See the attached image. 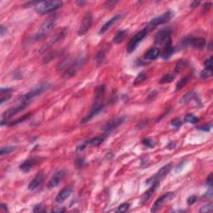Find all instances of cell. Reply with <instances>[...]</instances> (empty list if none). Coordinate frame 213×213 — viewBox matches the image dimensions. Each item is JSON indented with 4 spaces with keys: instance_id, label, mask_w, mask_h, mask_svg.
<instances>
[{
    "instance_id": "cell-1",
    "label": "cell",
    "mask_w": 213,
    "mask_h": 213,
    "mask_svg": "<svg viewBox=\"0 0 213 213\" xmlns=\"http://www.w3.org/2000/svg\"><path fill=\"white\" fill-rule=\"evenodd\" d=\"M62 6V1H39L36 2L34 8L39 14H46L60 9Z\"/></svg>"
},
{
    "instance_id": "cell-2",
    "label": "cell",
    "mask_w": 213,
    "mask_h": 213,
    "mask_svg": "<svg viewBox=\"0 0 213 213\" xmlns=\"http://www.w3.org/2000/svg\"><path fill=\"white\" fill-rule=\"evenodd\" d=\"M56 21L57 18L55 16H52L50 18H47V20L42 24V26L40 27L39 31L33 37V41L37 42L44 39L45 37L53 30V27L55 26V24H56Z\"/></svg>"
},
{
    "instance_id": "cell-3",
    "label": "cell",
    "mask_w": 213,
    "mask_h": 213,
    "mask_svg": "<svg viewBox=\"0 0 213 213\" xmlns=\"http://www.w3.org/2000/svg\"><path fill=\"white\" fill-rule=\"evenodd\" d=\"M150 29V27H146L143 29L141 30L140 32L136 33V35L133 37V39H131L130 42L128 43L127 47V52L128 53H133V51L136 49L137 46L139 45V43L143 40V39L145 38L146 36L148 35V32Z\"/></svg>"
},
{
    "instance_id": "cell-4",
    "label": "cell",
    "mask_w": 213,
    "mask_h": 213,
    "mask_svg": "<svg viewBox=\"0 0 213 213\" xmlns=\"http://www.w3.org/2000/svg\"><path fill=\"white\" fill-rule=\"evenodd\" d=\"M84 62H85V58H78L73 62H72L71 64L64 70V73L62 74L63 78L68 79V78H70L73 76H74L77 72L79 71L80 68L83 67Z\"/></svg>"
},
{
    "instance_id": "cell-5",
    "label": "cell",
    "mask_w": 213,
    "mask_h": 213,
    "mask_svg": "<svg viewBox=\"0 0 213 213\" xmlns=\"http://www.w3.org/2000/svg\"><path fill=\"white\" fill-rule=\"evenodd\" d=\"M47 88H48V84H47V83H44V84H42L40 86L36 87L33 89H32L31 91H29L28 93H26L24 96H23V98H21L20 100V103L29 104V103L32 101L33 98H34L37 96H39V95L42 94Z\"/></svg>"
},
{
    "instance_id": "cell-6",
    "label": "cell",
    "mask_w": 213,
    "mask_h": 213,
    "mask_svg": "<svg viewBox=\"0 0 213 213\" xmlns=\"http://www.w3.org/2000/svg\"><path fill=\"white\" fill-rule=\"evenodd\" d=\"M171 33H172V29L170 28H165L161 29L155 37V43L159 45H165L166 43L172 41Z\"/></svg>"
},
{
    "instance_id": "cell-7",
    "label": "cell",
    "mask_w": 213,
    "mask_h": 213,
    "mask_svg": "<svg viewBox=\"0 0 213 213\" xmlns=\"http://www.w3.org/2000/svg\"><path fill=\"white\" fill-rule=\"evenodd\" d=\"M92 24V15L91 13H87L83 18L79 29L77 31V34L79 36L84 35L89 30Z\"/></svg>"
},
{
    "instance_id": "cell-8",
    "label": "cell",
    "mask_w": 213,
    "mask_h": 213,
    "mask_svg": "<svg viewBox=\"0 0 213 213\" xmlns=\"http://www.w3.org/2000/svg\"><path fill=\"white\" fill-rule=\"evenodd\" d=\"M174 196L173 192H166L165 194H163L162 196H160L159 198L157 199V201L154 202L152 208H151V211L152 212H156L157 211L161 209L162 207L166 204V202H168Z\"/></svg>"
},
{
    "instance_id": "cell-9",
    "label": "cell",
    "mask_w": 213,
    "mask_h": 213,
    "mask_svg": "<svg viewBox=\"0 0 213 213\" xmlns=\"http://www.w3.org/2000/svg\"><path fill=\"white\" fill-rule=\"evenodd\" d=\"M184 46H192V47L202 49L206 47V39L203 38H187L182 42Z\"/></svg>"
},
{
    "instance_id": "cell-10",
    "label": "cell",
    "mask_w": 213,
    "mask_h": 213,
    "mask_svg": "<svg viewBox=\"0 0 213 213\" xmlns=\"http://www.w3.org/2000/svg\"><path fill=\"white\" fill-rule=\"evenodd\" d=\"M172 167V163H168V164H166V165H165L164 166H163V167L160 169L159 171L156 173V175H154L151 179H149L148 183H149V182H152V183H154V182H159V181L163 179V178L166 177V175L168 174L169 172H170V171H171Z\"/></svg>"
},
{
    "instance_id": "cell-11",
    "label": "cell",
    "mask_w": 213,
    "mask_h": 213,
    "mask_svg": "<svg viewBox=\"0 0 213 213\" xmlns=\"http://www.w3.org/2000/svg\"><path fill=\"white\" fill-rule=\"evenodd\" d=\"M172 13L171 11H167V12L164 13L162 15H160L158 17H156V18H152L150 23H149V25L148 27H156L158 26V25H162V24H164L167 23L170 21V19L172 18Z\"/></svg>"
},
{
    "instance_id": "cell-12",
    "label": "cell",
    "mask_w": 213,
    "mask_h": 213,
    "mask_svg": "<svg viewBox=\"0 0 213 213\" xmlns=\"http://www.w3.org/2000/svg\"><path fill=\"white\" fill-rule=\"evenodd\" d=\"M105 139H106V135H102V136H95V137H93V138H92V139L88 140V141H87V142H85L84 143H83L82 145L78 146L77 149L78 150V151H82V150H83V149H85L88 146H91V147H97V146L101 145V144L105 141Z\"/></svg>"
},
{
    "instance_id": "cell-13",
    "label": "cell",
    "mask_w": 213,
    "mask_h": 213,
    "mask_svg": "<svg viewBox=\"0 0 213 213\" xmlns=\"http://www.w3.org/2000/svg\"><path fill=\"white\" fill-rule=\"evenodd\" d=\"M28 104H25V103H20L18 106H15V107H11L9 109L6 110L4 113H3V120H9V118H13V116L17 115L18 113L22 112L24 108H26L28 106Z\"/></svg>"
},
{
    "instance_id": "cell-14",
    "label": "cell",
    "mask_w": 213,
    "mask_h": 213,
    "mask_svg": "<svg viewBox=\"0 0 213 213\" xmlns=\"http://www.w3.org/2000/svg\"><path fill=\"white\" fill-rule=\"evenodd\" d=\"M66 175V172L63 170H60L58 172H57L55 174L53 175L52 178H51L48 183H47V187L49 189L54 188L56 187L58 184L60 183V181L62 180V178L64 177V176Z\"/></svg>"
},
{
    "instance_id": "cell-15",
    "label": "cell",
    "mask_w": 213,
    "mask_h": 213,
    "mask_svg": "<svg viewBox=\"0 0 213 213\" xmlns=\"http://www.w3.org/2000/svg\"><path fill=\"white\" fill-rule=\"evenodd\" d=\"M124 121L125 118H123V117L113 119V120L108 121V122L105 125V127H103V130L105 131V132H106V133H107V132H111V131L116 129L117 127H118L119 126H121V125L124 122Z\"/></svg>"
},
{
    "instance_id": "cell-16",
    "label": "cell",
    "mask_w": 213,
    "mask_h": 213,
    "mask_svg": "<svg viewBox=\"0 0 213 213\" xmlns=\"http://www.w3.org/2000/svg\"><path fill=\"white\" fill-rule=\"evenodd\" d=\"M72 192H73V187L72 186H68V187L63 188L57 195L55 201L57 203H62V202L65 201L66 199L70 196V195L72 194Z\"/></svg>"
},
{
    "instance_id": "cell-17",
    "label": "cell",
    "mask_w": 213,
    "mask_h": 213,
    "mask_svg": "<svg viewBox=\"0 0 213 213\" xmlns=\"http://www.w3.org/2000/svg\"><path fill=\"white\" fill-rule=\"evenodd\" d=\"M39 162V158L37 157H34V158H30V159H28L26 161H24V163L21 164L19 166V168L24 172H29L31 169L33 168V166H35L36 164Z\"/></svg>"
},
{
    "instance_id": "cell-18",
    "label": "cell",
    "mask_w": 213,
    "mask_h": 213,
    "mask_svg": "<svg viewBox=\"0 0 213 213\" xmlns=\"http://www.w3.org/2000/svg\"><path fill=\"white\" fill-rule=\"evenodd\" d=\"M104 107H105V106L103 105V104H101V105L99 104V105L94 106V107L92 108V110L90 112V113H89L88 115L87 116L86 118H84L83 119L82 122H83V123H85V122H88V121H90L91 119H92L93 118H95L96 116H98L99 113H102V111L104 109Z\"/></svg>"
},
{
    "instance_id": "cell-19",
    "label": "cell",
    "mask_w": 213,
    "mask_h": 213,
    "mask_svg": "<svg viewBox=\"0 0 213 213\" xmlns=\"http://www.w3.org/2000/svg\"><path fill=\"white\" fill-rule=\"evenodd\" d=\"M121 14H117L115 15V16H113L112 18H110L109 20L106 21V23L103 25V27L101 28L100 31H99V34L102 35V34H103V33H106V31L111 28V26H112L113 24H115L117 21H118L119 19H121Z\"/></svg>"
},
{
    "instance_id": "cell-20",
    "label": "cell",
    "mask_w": 213,
    "mask_h": 213,
    "mask_svg": "<svg viewBox=\"0 0 213 213\" xmlns=\"http://www.w3.org/2000/svg\"><path fill=\"white\" fill-rule=\"evenodd\" d=\"M43 181V174L42 172H39L38 174L36 175L35 177L33 178V180L31 181V182L28 184V190L33 191V190L37 189L41 185Z\"/></svg>"
},
{
    "instance_id": "cell-21",
    "label": "cell",
    "mask_w": 213,
    "mask_h": 213,
    "mask_svg": "<svg viewBox=\"0 0 213 213\" xmlns=\"http://www.w3.org/2000/svg\"><path fill=\"white\" fill-rule=\"evenodd\" d=\"M159 55L160 49L158 47H151V48L145 53V55H144V59L148 60V61H152V60H155L156 58H157Z\"/></svg>"
},
{
    "instance_id": "cell-22",
    "label": "cell",
    "mask_w": 213,
    "mask_h": 213,
    "mask_svg": "<svg viewBox=\"0 0 213 213\" xmlns=\"http://www.w3.org/2000/svg\"><path fill=\"white\" fill-rule=\"evenodd\" d=\"M173 53H174V47H172V41H170L164 45V49H163V53H162V58L163 59H168Z\"/></svg>"
},
{
    "instance_id": "cell-23",
    "label": "cell",
    "mask_w": 213,
    "mask_h": 213,
    "mask_svg": "<svg viewBox=\"0 0 213 213\" xmlns=\"http://www.w3.org/2000/svg\"><path fill=\"white\" fill-rule=\"evenodd\" d=\"M104 93H105V86L104 85H101L98 86L96 89V96H95V106L99 105L98 103L100 102L103 98Z\"/></svg>"
},
{
    "instance_id": "cell-24",
    "label": "cell",
    "mask_w": 213,
    "mask_h": 213,
    "mask_svg": "<svg viewBox=\"0 0 213 213\" xmlns=\"http://www.w3.org/2000/svg\"><path fill=\"white\" fill-rule=\"evenodd\" d=\"M176 78V73H170L165 74L164 76L161 77L158 83L161 84H166V83H172V81Z\"/></svg>"
},
{
    "instance_id": "cell-25",
    "label": "cell",
    "mask_w": 213,
    "mask_h": 213,
    "mask_svg": "<svg viewBox=\"0 0 213 213\" xmlns=\"http://www.w3.org/2000/svg\"><path fill=\"white\" fill-rule=\"evenodd\" d=\"M159 185V182H154V183H152V186H151V187L150 188V189H148V191H147L145 192V194L142 196V202L143 201H147L148 200V199L150 198L151 196V195L153 194V192L156 191V189L157 188V186Z\"/></svg>"
},
{
    "instance_id": "cell-26",
    "label": "cell",
    "mask_w": 213,
    "mask_h": 213,
    "mask_svg": "<svg viewBox=\"0 0 213 213\" xmlns=\"http://www.w3.org/2000/svg\"><path fill=\"white\" fill-rule=\"evenodd\" d=\"M126 36H127V31H126V30L120 31V32L117 33V35L113 38V43H115V44H119V43H122L123 40L125 39V38H126Z\"/></svg>"
},
{
    "instance_id": "cell-27",
    "label": "cell",
    "mask_w": 213,
    "mask_h": 213,
    "mask_svg": "<svg viewBox=\"0 0 213 213\" xmlns=\"http://www.w3.org/2000/svg\"><path fill=\"white\" fill-rule=\"evenodd\" d=\"M195 97H196L195 92H187V93H186V94L184 95L183 97H182L181 100V103L182 104L188 103L189 102H191V101L193 100V99H195Z\"/></svg>"
},
{
    "instance_id": "cell-28",
    "label": "cell",
    "mask_w": 213,
    "mask_h": 213,
    "mask_svg": "<svg viewBox=\"0 0 213 213\" xmlns=\"http://www.w3.org/2000/svg\"><path fill=\"white\" fill-rule=\"evenodd\" d=\"M30 116H31V113H28L27 115L24 116L23 118H19V119H17L16 121H11V122H9V121H7V120H4V121H6V123H5V125H6V126H15V125L18 124V123H20V122H23V121H25V120H27V119L29 118Z\"/></svg>"
},
{
    "instance_id": "cell-29",
    "label": "cell",
    "mask_w": 213,
    "mask_h": 213,
    "mask_svg": "<svg viewBox=\"0 0 213 213\" xmlns=\"http://www.w3.org/2000/svg\"><path fill=\"white\" fill-rule=\"evenodd\" d=\"M187 65V61L185 59L180 60L179 62L177 63L176 65V68H175V73L177 74V73H180L181 71H182L184 68H186V66Z\"/></svg>"
},
{
    "instance_id": "cell-30",
    "label": "cell",
    "mask_w": 213,
    "mask_h": 213,
    "mask_svg": "<svg viewBox=\"0 0 213 213\" xmlns=\"http://www.w3.org/2000/svg\"><path fill=\"white\" fill-rule=\"evenodd\" d=\"M184 119H185V121H186V122H189V123H192V124H195V123H196V122H198L199 121L198 118L192 115V114H187V115L185 116Z\"/></svg>"
},
{
    "instance_id": "cell-31",
    "label": "cell",
    "mask_w": 213,
    "mask_h": 213,
    "mask_svg": "<svg viewBox=\"0 0 213 213\" xmlns=\"http://www.w3.org/2000/svg\"><path fill=\"white\" fill-rule=\"evenodd\" d=\"M189 82V77H182L181 79L177 83V88H176V89L177 90H180V89H181L183 87H185V85H186V83Z\"/></svg>"
},
{
    "instance_id": "cell-32",
    "label": "cell",
    "mask_w": 213,
    "mask_h": 213,
    "mask_svg": "<svg viewBox=\"0 0 213 213\" xmlns=\"http://www.w3.org/2000/svg\"><path fill=\"white\" fill-rule=\"evenodd\" d=\"M146 78H147V75H146L145 73H144V72L140 73L137 75V77H136L135 81H134V85H137V84L142 83Z\"/></svg>"
},
{
    "instance_id": "cell-33",
    "label": "cell",
    "mask_w": 213,
    "mask_h": 213,
    "mask_svg": "<svg viewBox=\"0 0 213 213\" xmlns=\"http://www.w3.org/2000/svg\"><path fill=\"white\" fill-rule=\"evenodd\" d=\"M15 150V147L13 146H8V147H5V148H3L0 151V155L1 156H3V155H7V154L11 153L13 151Z\"/></svg>"
},
{
    "instance_id": "cell-34",
    "label": "cell",
    "mask_w": 213,
    "mask_h": 213,
    "mask_svg": "<svg viewBox=\"0 0 213 213\" xmlns=\"http://www.w3.org/2000/svg\"><path fill=\"white\" fill-rule=\"evenodd\" d=\"M69 62H70V59L69 58H67L64 60H62V62H60L59 65L58 67V71H62L63 69H66L67 68V66H69Z\"/></svg>"
},
{
    "instance_id": "cell-35",
    "label": "cell",
    "mask_w": 213,
    "mask_h": 213,
    "mask_svg": "<svg viewBox=\"0 0 213 213\" xmlns=\"http://www.w3.org/2000/svg\"><path fill=\"white\" fill-rule=\"evenodd\" d=\"M213 205L211 203H208L207 205H204L199 209L200 212H211L213 210Z\"/></svg>"
},
{
    "instance_id": "cell-36",
    "label": "cell",
    "mask_w": 213,
    "mask_h": 213,
    "mask_svg": "<svg viewBox=\"0 0 213 213\" xmlns=\"http://www.w3.org/2000/svg\"><path fill=\"white\" fill-rule=\"evenodd\" d=\"M104 58H105V50L104 49H101L97 54V62L98 64H102V62H103Z\"/></svg>"
},
{
    "instance_id": "cell-37",
    "label": "cell",
    "mask_w": 213,
    "mask_h": 213,
    "mask_svg": "<svg viewBox=\"0 0 213 213\" xmlns=\"http://www.w3.org/2000/svg\"><path fill=\"white\" fill-rule=\"evenodd\" d=\"M142 144L146 146V147H148V148H153L156 146V142L150 139V138H145V139L142 140Z\"/></svg>"
},
{
    "instance_id": "cell-38",
    "label": "cell",
    "mask_w": 213,
    "mask_h": 213,
    "mask_svg": "<svg viewBox=\"0 0 213 213\" xmlns=\"http://www.w3.org/2000/svg\"><path fill=\"white\" fill-rule=\"evenodd\" d=\"M129 208H130V204L129 203H122L118 207V210H117V212H126V211L129 210Z\"/></svg>"
},
{
    "instance_id": "cell-39",
    "label": "cell",
    "mask_w": 213,
    "mask_h": 213,
    "mask_svg": "<svg viewBox=\"0 0 213 213\" xmlns=\"http://www.w3.org/2000/svg\"><path fill=\"white\" fill-rule=\"evenodd\" d=\"M211 75H212V70H211V69L205 68V69H203L201 73V77H202V78H208V77H210Z\"/></svg>"
},
{
    "instance_id": "cell-40",
    "label": "cell",
    "mask_w": 213,
    "mask_h": 213,
    "mask_svg": "<svg viewBox=\"0 0 213 213\" xmlns=\"http://www.w3.org/2000/svg\"><path fill=\"white\" fill-rule=\"evenodd\" d=\"M171 125L173 126L174 127H176V128H179V127H181L182 121H181V120L180 118H174L171 121Z\"/></svg>"
},
{
    "instance_id": "cell-41",
    "label": "cell",
    "mask_w": 213,
    "mask_h": 213,
    "mask_svg": "<svg viewBox=\"0 0 213 213\" xmlns=\"http://www.w3.org/2000/svg\"><path fill=\"white\" fill-rule=\"evenodd\" d=\"M11 97H12L11 93H7L6 95L3 94L2 95V97H1V99H0V104L3 105L5 102H8V101L11 98Z\"/></svg>"
},
{
    "instance_id": "cell-42",
    "label": "cell",
    "mask_w": 213,
    "mask_h": 213,
    "mask_svg": "<svg viewBox=\"0 0 213 213\" xmlns=\"http://www.w3.org/2000/svg\"><path fill=\"white\" fill-rule=\"evenodd\" d=\"M205 68L207 69H211L212 70V57H210L208 59H207L204 62Z\"/></svg>"
},
{
    "instance_id": "cell-43",
    "label": "cell",
    "mask_w": 213,
    "mask_h": 213,
    "mask_svg": "<svg viewBox=\"0 0 213 213\" xmlns=\"http://www.w3.org/2000/svg\"><path fill=\"white\" fill-rule=\"evenodd\" d=\"M117 3H118V1H107L105 3V8L106 9H112L115 7Z\"/></svg>"
},
{
    "instance_id": "cell-44",
    "label": "cell",
    "mask_w": 213,
    "mask_h": 213,
    "mask_svg": "<svg viewBox=\"0 0 213 213\" xmlns=\"http://www.w3.org/2000/svg\"><path fill=\"white\" fill-rule=\"evenodd\" d=\"M33 211H34V212H44L45 209L44 207H43V205L38 204L36 205L35 207H34V208H33Z\"/></svg>"
},
{
    "instance_id": "cell-45",
    "label": "cell",
    "mask_w": 213,
    "mask_h": 213,
    "mask_svg": "<svg viewBox=\"0 0 213 213\" xmlns=\"http://www.w3.org/2000/svg\"><path fill=\"white\" fill-rule=\"evenodd\" d=\"M196 200H197V197H196V196H191L188 197V199H187V204L190 205V206H191V205H193L196 201Z\"/></svg>"
},
{
    "instance_id": "cell-46",
    "label": "cell",
    "mask_w": 213,
    "mask_h": 213,
    "mask_svg": "<svg viewBox=\"0 0 213 213\" xmlns=\"http://www.w3.org/2000/svg\"><path fill=\"white\" fill-rule=\"evenodd\" d=\"M211 6H212V3H204V5H203V12L204 13L208 12V11L210 10L211 8Z\"/></svg>"
},
{
    "instance_id": "cell-47",
    "label": "cell",
    "mask_w": 213,
    "mask_h": 213,
    "mask_svg": "<svg viewBox=\"0 0 213 213\" xmlns=\"http://www.w3.org/2000/svg\"><path fill=\"white\" fill-rule=\"evenodd\" d=\"M211 128V125H207V126H201V127H198L199 130L204 131V132H209Z\"/></svg>"
},
{
    "instance_id": "cell-48",
    "label": "cell",
    "mask_w": 213,
    "mask_h": 213,
    "mask_svg": "<svg viewBox=\"0 0 213 213\" xmlns=\"http://www.w3.org/2000/svg\"><path fill=\"white\" fill-rule=\"evenodd\" d=\"M207 185H209V186H212V175L211 174L209 175V177L207 178Z\"/></svg>"
},
{
    "instance_id": "cell-49",
    "label": "cell",
    "mask_w": 213,
    "mask_h": 213,
    "mask_svg": "<svg viewBox=\"0 0 213 213\" xmlns=\"http://www.w3.org/2000/svg\"><path fill=\"white\" fill-rule=\"evenodd\" d=\"M200 3H201V2H199V1H193L192 3H191L190 7H191V8H196V7H198L199 5H200Z\"/></svg>"
},
{
    "instance_id": "cell-50",
    "label": "cell",
    "mask_w": 213,
    "mask_h": 213,
    "mask_svg": "<svg viewBox=\"0 0 213 213\" xmlns=\"http://www.w3.org/2000/svg\"><path fill=\"white\" fill-rule=\"evenodd\" d=\"M1 36H3L5 33H7V28H5V27L3 26V25H2L1 26Z\"/></svg>"
},
{
    "instance_id": "cell-51",
    "label": "cell",
    "mask_w": 213,
    "mask_h": 213,
    "mask_svg": "<svg viewBox=\"0 0 213 213\" xmlns=\"http://www.w3.org/2000/svg\"><path fill=\"white\" fill-rule=\"evenodd\" d=\"M175 148H176V142H171V143H169L168 145H167V148L168 149H173Z\"/></svg>"
},
{
    "instance_id": "cell-52",
    "label": "cell",
    "mask_w": 213,
    "mask_h": 213,
    "mask_svg": "<svg viewBox=\"0 0 213 213\" xmlns=\"http://www.w3.org/2000/svg\"><path fill=\"white\" fill-rule=\"evenodd\" d=\"M8 207V206H7L6 204H3V203H2V204L0 205V209H1L2 211L4 210L5 211H8V207Z\"/></svg>"
},
{
    "instance_id": "cell-53",
    "label": "cell",
    "mask_w": 213,
    "mask_h": 213,
    "mask_svg": "<svg viewBox=\"0 0 213 213\" xmlns=\"http://www.w3.org/2000/svg\"><path fill=\"white\" fill-rule=\"evenodd\" d=\"M64 209H56V210H53V211H58V212H61V211H64Z\"/></svg>"
},
{
    "instance_id": "cell-54",
    "label": "cell",
    "mask_w": 213,
    "mask_h": 213,
    "mask_svg": "<svg viewBox=\"0 0 213 213\" xmlns=\"http://www.w3.org/2000/svg\"><path fill=\"white\" fill-rule=\"evenodd\" d=\"M77 3L78 4V5H82V4H83V3H85V2H83V1H80V2H77Z\"/></svg>"
}]
</instances>
